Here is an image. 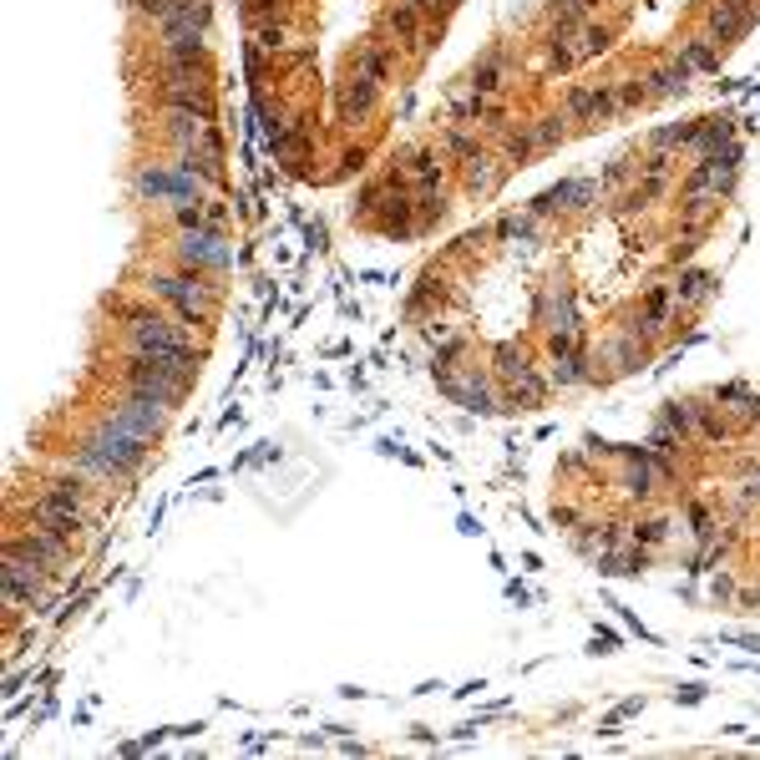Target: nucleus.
I'll use <instances>...</instances> for the list:
<instances>
[{"instance_id":"nucleus-26","label":"nucleus","mask_w":760,"mask_h":760,"mask_svg":"<svg viewBox=\"0 0 760 760\" xmlns=\"http://www.w3.org/2000/svg\"><path fill=\"white\" fill-rule=\"evenodd\" d=\"M492 234L512 249H538L543 244V218H532V213H502Z\"/></svg>"},{"instance_id":"nucleus-36","label":"nucleus","mask_w":760,"mask_h":760,"mask_svg":"<svg viewBox=\"0 0 760 760\" xmlns=\"http://www.w3.org/2000/svg\"><path fill=\"white\" fill-rule=\"evenodd\" d=\"M441 152H451L456 163H472L477 152H482V137H477L472 127H462V122H446V132H441Z\"/></svg>"},{"instance_id":"nucleus-46","label":"nucleus","mask_w":760,"mask_h":760,"mask_svg":"<svg viewBox=\"0 0 760 760\" xmlns=\"http://www.w3.org/2000/svg\"><path fill=\"white\" fill-rule=\"evenodd\" d=\"M254 46L269 51V56H279V51L289 46V21H259V26H254Z\"/></svg>"},{"instance_id":"nucleus-20","label":"nucleus","mask_w":760,"mask_h":760,"mask_svg":"<svg viewBox=\"0 0 760 760\" xmlns=\"http://www.w3.org/2000/svg\"><path fill=\"white\" fill-rule=\"evenodd\" d=\"M380 26H386V36H391L396 46H416V51H426V41H421V26H426V16L411 6V0H396V6H386V16H380Z\"/></svg>"},{"instance_id":"nucleus-44","label":"nucleus","mask_w":760,"mask_h":760,"mask_svg":"<svg viewBox=\"0 0 760 760\" xmlns=\"http://www.w3.org/2000/svg\"><path fill=\"white\" fill-rule=\"evenodd\" d=\"M695 142V122H669V127H654L649 132V147L654 152H679V147H690Z\"/></svg>"},{"instance_id":"nucleus-53","label":"nucleus","mask_w":760,"mask_h":760,"mask_svg":"<svg viewBox=\"0 0 760 760\" xmlns=\"http://www.w3.org/2000/svg\"><path fill=\"white\" fill-rule=\"evenodd\" d=\"M553 522H558L563 532H578V527H583V517H578V507H568V502H558V507H553Z\"/></svg>"},{"instance_id":"nucleus-45","label":"nucleus","mask_w":760,"mask_h":760,"mask_svg":"<svg viewBox=\"0 0 760 760\" xmlns=\"http://www.w3.org/2000/svg\"><path fill=\"white\" fill-rule=\"evenodd\" d=\"M492 365H497V370H492L497 380H517V375L532 370V360H527L522 345H497V350H492Z\"/></svg>"},{"instance_id":"nucleus-50","label":"nucleus","mask_w":760,"mask_h":760,"mask_svg":"<svg viewBox=\"0 0 760 760\" xmlns=\"http://www.w3.org/2000/svg\"><path fill=\"white\" fill-rule=\"evenodd\" d=\"M710 603H715V608H735V603H740V583H735L730 573H715V578H710Z\"/></svg>"},{"instance_id":"nucleus-15","label":"nucleus","mask_w":760,"mask_h":760,"mask_svg":"<svg viewBox=\"0 0 760 760\" xmlns=\"http://www.w3.org/2000/svg\"><path fill=\"white\" fill-rule=\"evenodd\" d=\"M411 193H436L446 188V152L441 147H411L401 158V173H396Z\"/></svg>"},{"instance_id":"nucleus-27","label":"nucleus","mask_w":760,"mask_h":760,"mask_svg":"<svg viewBox=\"0 0 760 760\" xmlns=\"http://www.w3.org/2000/svg\"><path fill=\"white\" fill-rule=\"evenodd\" d=\"M649 563H654V553H649V548H639V543H629V548H619V553L593 558V568H598L603 578H639V573H649Z\"/></svg>"},{"instance_id":"nucleus-33","label":"nucleus","mask_w":760,"mask_h":760,"mask_svg":"<svg viewBox=\"0 0 760 760\" xmlns=\"http://www.w3.org/2000/svg\"><path fill=\"white\" fill-rule=\"evenodd\" d=\"M669 532H674V522H669L664 512H649V517H634V522H629V543L659 553V548L669 543Z\"/></svg>"},{"instance_id":"nucleus-49","label":"nucleus","mask_w":760,"mask_h":760,"mask_svg":"<svg viewBox=\"0 0 760 760\" xmlns=\"http://www.w3.org/2000/svg\"><path fill=\"white\" fill-rule=\"evenodd\" d=\"M244 16H249V26H259V21H289V6H284V0H244Z\"/></svg>"},{"instance_id":"nucleus-14","label":"nucleus","mask_w":760,"mask_h":760,"mask_svg":"<svg viewBox=\"0 0 760 760\" xmlns=\"http://www.w3.org/2000/svg\"><path fill=\"white\" fill-rule=\"evenodd\" d=\"M755 0H710L705 11V26H710V41L715 46H735L750 26H755Z\"/></svg>"},{"instance_id":"nucleus-12","label":"nucleus","mask_w":760,"mask_h":760,"mask_svg":"<svg viewBox=\"0 0 760 760\" xmlns=\"http://www.w3.org/2000/svg\"><path fill=\"white\" fill-rule=\"evenodd\" d=\"M26 522L41 527V532H51V538H61V543H76L97 517H92V507H46V502L31 497L26 502Z\"/></svg>"},{"instance_id":"nucleus-52","label":"nucleus","mask_w":760,"mask_h":760,"mask_svg":"<svg viewBox=\"0 0 760 760\" xmlns=\"http://www.w3.org/2000/svg\"><path fill=\"white\" fill-rule=\"evenodd\" d=\"M629 178H634V163H629V158H619V163H608V168H603V178H598V183H603V193H608V188H624Z\"/></svg>"},{"instance_id":"nucleus-23","label":"nucleus","mask_w":760,"mask_h":760,"mask_svg":"<svg viewBox=\"0 0 760 760\" xmlns=\"http://www.w3.org/2000/svg\"><path fill=\"white\" fill-rule=\"evenodd\" d=\"M644 82H649V97H654V102H664V97H684V92H690L695 71L684 66L679 56H669V61H659V66L644 76Z\"/></svg>"},{"instance_id":"nucleus-17","label":"nucleus","mask_w":760,"mask_h":760,"mask_svg":"<svg viewBox=\"0 0 760 760\" xmlns=\"http://www.w3.org/2000/svg\"><path fill=\"white\" fill-rule=\"evenodd\" d=\"M375 107H380V82H370V76H360V71H350L345 76V87L335 92V112H340V122H370L375 117Z\"/></svg>"},{"instance_id":"nucleus-18","label":"nucleus","mask_w":760,"mask_h":760,"mask_svg":"<svg viewBox=\"0 0 760 760\" xmlns=\"http://www.w3.org/2000/svg\"><path fill=\"white\" fill-rule=\"evenodd\" d=\"M350 71L370 76V82L386 87L391 71H396V41H380V36H360L355 51H350Z\"/></svg>"},{"instance_id":"nucleus-42","label":"nucleus","mask_w":760,"mask_h":760,"mask_svg":"<svg viewBox=\"0 0 760 760\" xmlns=\"http://www.w3.org/2000/svg\"><path fill=\"white\" fill-rule=\"evenodd\" d=\"M446 213H451L446 188H436V193H416V234H431L436 223H446Z\"/></svg>"},{"instance_id":"nucleus-21","label":"nucleus","mask_w":760,"mask_h":760,"mask_svg":"<svg viewBox=\"0 0 760 760\" xmlns=\"http://www.w3.org/2000/svg\"><path fill=\"white\" fill-rule=\"evenodd\" d=\"M502 178H507V163L502 158H492V152L482 147L472 163H462V183H467V193L472 198H492L497 188H502Z\"/></svg>"},{"instance_id":"nucleus-51","label":"nucleus","mask_w":760,"mask_h":760,"mask_svg":"<svg viewBox=\"0 0 760 760\" xmlns=\"http://www.w3.org/2000/svg\"><path fill=\"white\" fill-rule=\"evenodd\" d=\"M365 163H370L365 147H340V168H335V178H355V173H365Z\"/></svg>"},{"instance_id":"nucleus-43","label":"nucleus","mask_w":760,"mask_h":760,"mask_svg":"<svg viewBox=\"0 0 760 760\" xmlns=\"http://www.w3.org/2000/svg\"><path fill=\"white\" fill-rule=\"evenodd\" d=\"M168 223H173V234H183V228H213V223H208V193L193 198V203H173V208H168Z\"/></svg>"},{"instance_id":"nucleus-4","label":"nucleus","mask_w":760,"mask_h":760,"mask_svg":"<svg viewBox=\"0 0 760 760\" xmlns=\"http://www.w3.org/2000/svg\"><path fill=\"white\" fill-rule=\"evenodd\" d=\"M168 254H173V264L203 269V274H228L239 264V249L228 239V228H183V234H173Z\"/></svg>"},{"instance_id":"nucleus-6","label":"nucleus","mask_w":760,"mask_h":760,"mask_svg":"<svg viewBox=\"0 0 760 760\" xmlns=\"http://www.w3.org/2000/svg\"><path fill=\"white\" fill-rule=\"evenodd\" d=\"M132 193H137L142 203H163V208L203 198L198 178H188L178 163H137V168H132Z\"/></svg>"},{"instance_id":"nucleus-13","label":"nucleus","mask_w":760,"mask_h":760,"mask_svg":"<svg viewBox=\"0 0 760 760\" xmlns=\"http://www.w3.org/2000/svg\"><path fill=\"white\" fill-rule=\"evenodd\" d=\"M158 107L163 112H193L203 122H218V97H213V82H158Z\"/></svg>"},{"instance_id":"nucleus-8","label":"nucleus","mask_w":760,"mask_h":760,"mask_svg":"<svg viewBox=\"0 0 760 760\" xmlns=\"http://www.w3.org/2000/svg\"><path fill=\"white\" fill-rule=\"evenodd\" d=\"M0 598H6V614H41V608H51V578L21 558H6V568H0Z\"/></svg>"},{"instance_id":"nucleus-11","label":"nucleus","mask_w":760,"mask_h":760,"mask_svg":"<svg viewBox=\"0 0 760 760\" xmlns=\"http://www.w3.org/2000/svg\"><path fill=\"white\" fill-rule=\"evenodd\" d=\"M563 112H568V122H588V127L614 122V117H619L614 82H598V87H568V92H563Z\"/></svg>"},{"instance_id":"nucleus-54","label":"nucleus","mask_w":760,"mask_h":760,"mask_svg":"<svg viewBox=\"0 0 760 760\" xmlns=\"http://www.w3.org/2000/svg\"><path fill=\"white\" fill-rule=\"evenodd\" d=\"M208 223H213V228H228V203L208 198Z\"/></svg>"},{"instance_id":"nucleus-3","label":"nucleus","mask_w":760,"mask_h":760,"mask_svg":"<svg viewBox=\"0 0 760 760\" xmlns=\"http://www.w3.org/2000/svg\"><path fill=\"white\" fill-rule=\"evenodd\" d=\"M107 315L122 330L127 350H188L193 345V325H183L173 310H163L158 299L107 294Z\"/></svg>"},{"instance_id":"nucleus-9","label":"nucleus","mask_w":760,"mask_h":760,"mask_svg":"<svg viewBox=\"0 0 760 760\" xmlns=\"http://www.w3.org/2000/svg\"><path fill=\"white\" fill-rule=\"evenodd\" d=\"M112 426H122V431H132V436H142V441H158L163 431H168V406H158L152 396H137V391H122L117 401H107V411H102Z\"/></svg>"},{"instance_id":"nucleus-40","label":"nucleus","mask_w":760,"mask_h":760,"mask_svg":"<svg viewBox=\"0 0 760 760\" xmlns=\"http://www.w3.org/2000/svg\"><path fill=\"white\" fill-rule=\"evenodd\" d=\"M659 426L674 431L679 441H695V401H664L659 406Z\"/></svg>"},{"instance_id":"nucleus-1","label":"nucleus","mask_w":760,"mask_h":760,"mask_svg":"<svg viewBox=\"0 0 760 760\" xmlns=\"http://www.w3.org/2000/svg\"><path fill=\"white\" fill-rule=\"evenodd\" d=\"M147 456H152V441L112 426L107 416H97V426L71 446V472H82L92 482H117L127 487L142 467H147Z\"/></svg>"},{"instance_id":"nucleus-55","label":"nucleus","mask_w":760,"mask_h":760,"mask_svg":"<svg viewBox=\"0 0 760 760\" xmlns=\"http://www.w3.org/2000/svg\"><path fill=\"white\" fill-rule=\"evenodd\" d=\"M284 61H289V66H310V61H315V51H310V46H294Z\"/></svg>"},{"instance_id":"nucleus-10","label":"nucleus","mask_w":760,"mask_h":760,"mask_svg":"<svg viewBox=\"0 0 760 760\" xmlns=\"http://www.w3.org/2000/svg\"><path fill=\"white\" fill-rule=\"evenodd\" d=\"M598 193H603V183H598V178H563V183H553V188H543L538 198H532V203H527V213H532V218L588 213V208L598 203Z\"/></svg>"},{"instance_id":"nucleus-16","label":"nucleus","mask_w":760,"mask_h":760,"mask_svg":"<svg viewBox=\"0 0 760 760\" xmlns=\"http://www.w3.org/2000/svg\"><path fill=\"white\" fill-rule=\"evenodd\" d=\"M674 315H679V299H674V284H654V289H644V299H639V310H634V325L629 330H639V335H664L669 325H674Z\"/></svg>"},{"instance_id":"nucleus-56","label":"nucleus","mask_w":760,"mask_h":760,"mask_svg":"<svg viewBox=\"0 0 760 760\" xmlns=\"http://www.w3.org/2000/svg\"><path fill=\"white\" fill-rule=\"evenodd\" d=\"M679 700H684V705H700V700H705V690H700V684H684Z\"/></svg>"},{"instance_id":"nucleus-37","label":"nucleus","mask_w":760,"mask_h":760,"mask_svg":"<svg viewBox=\"0 0 760 760\" xmlns=\"http://www.w3.org/2000/svg\"><path fill=\"white\" fill-rule=\"evenodd\" d=\"M497 147H502V163L507 168H522L532 152H538V142H532V127L522 122V127H507L502 137H497Z\"/></svg>"},{"instance_id":"nucleus-29","label":"nucleus","mask_w":760,"mask_h":760,"mask_svg":"<svg viewBox=\"0 0 760 760\" xmlns=\"http://www.w3.org/2000/svg\"><path fill=\"white\" fill-rule=\"evenodd\" d=\"M593 11H598V0H548L543 6L548 31H563V36H573L583 21H593Z\"/></svg>"},{"instance_id":"nucleus-30","label":"nucleus","mask_w":760,"mask_h":760,"mask_svg":"<svg viewBox=\"0 0 760 760\" xmlns=\"http://www.w3.org/2000/svg\"><path fill=\"white\" fill-rule=\"evenodd\" d=\"M674 299H679V310H705V304L715 299V279H710L705 269H679Z\"/></svg>"},{"instance_id":"nucleus-7","label":"nucleus","mask_w":760,"mask_h":760,"mask_svg":"<svg viewBox=\"0 0 760 760\" xmlns=\"http://www.w3.org/2000/svg\"><path fill=\"white\" fill-rule=\"evenodd\" d=\"M6 558H21V563H31L36 573H46L56 583L66 573V563H71V543L51 538V532H41V527H11L6 532Z\"/></svg>"},{"instance_id":"nucleus-31","label":"nucleus","mask_w":760,"mask_h":760,"mask_svg":"<svg viewBox=\"0 0 760 760\" xmlns=\"http://www.w3.org/2000/svg\"><path fill=\"white\" fill-rule=\"evenodd\" d=\"M735 436V426H730V416H725V406L715 401H695V441H710V446H725Z\"/></svg>"},{"instance_id":"nucleus-41","label":"nucleus","mask_w":760,"mask_h":760,"mask_svg":"<svg viewBox=\"0 0 760 760\" xmlns=\"http://www.w3.org/2000/svg\"><path fill=\"white\" fill-rule=\"evenodd\" d=\"M684 517H690V538H695V548H705V543H715V532H720V522H715V512L700 502V497H684Z\"/></svg>"},{"instance_id":"nucleus-19","label":"nucleus","mask_w":760,"mask_h":760,"mask_svg":"<svg viewBox=\"0 0 760 760\" xmlns=\"http://www.w3.org/2000/svg\"><path fill=\"white\" fill-rule=\"evenodd\" d=\"M603 360L614 365L619 375H629V370H644V365L654 360V345H649V335H639V330H629V325H624L614 340L603 345Z\"/></svg>"},{"instance_id":"nucleus-35","label":"nucleus","mask_w":760,"mask_h":760,"mask_svg":"<svg viewBox=\"0 0 760 760\" xmlns=\"http://www.w3.org/2000/svg\"><path fill=\"white\" fill-rule=\"evenodd\" d=\"M548 380H553V391H568V386H583V380H593V360H588V350H578V355H568V360H553Z\"/></svg>"},{"instance_id":"nucleus-22","label":"nucleus","mask_w":760,"mask_h":760,"mask_svg":"<svg viewBox=\"0 0 760 760\" xmlns=\"http://www.w3.org/2000/svg\"><path fill=\"white\" fill-rule=\"evenodd\" d=\"M208 16H213L208 0H178V11L158 26V41H168V36H208Z\"/></svg>"},{"instance_id":"nucleus-32","label":"nucleus","mask_w":760,"mask_h":760,"mask_svg":"<svg viewBox=\"0 0 760 760\" xmlns=\"http://www.w3.org/2000/svg\"><path fill=\"white\" fill-rule=\"evenodd\" d=\"M203 132H208L203 117H193V112H163V137H168L173 152H178V147H198Z\"/></svg>"},{"instance_id":"nucleus-25","label":"nucleus","mask_w":760,"mask_h":760,"mask_svg":"<svg viewBox=\"0 0 760 760\" xmlns=\"http://www.w3.org/2000/svg\"><path fill=\"white\" fill-rule=\"evenodd\" d=\"M725 147H735V122H730V117H720V112L700 117V122H695V142H690V152H695V158H710V152H725Z\"/></svg>"},{"instance_id":"nucleus-38","label":"nucleus","mask_w":760,"mask_h":760,"mask_svg":"<svg viewBox=\"0 0 760 760\" xmlns=\"http://www.w3.org/2000/svg\"><path fill=\"white\" fill-rule=\"evenodd\" d=\"M573 36H578V46H573L578 61H593V56H603L608 46H614V26H603V21H583Z\"/></svg>"},{"instance_id":"nucleus-2","label":"nucleus","mask_w":760,"mask_h":760,"mask_svg":"<svg viewBox=\"0 0 760 760\" xmlns=\"http://www.w3.org/2000/svg\"><path fill=\"white\" fill-rule=\"evenodd\" d=\"M223 274H203V269H142L137 274V289L147 299H158L163 310H173L183 325H198V330H213V315L223 304Z\"/></svg>"},{"instance_id":"nucleus-28","label":"nucleus","mask_w":760,"mask_h":760,"mask_svg":"<svg viewBox=\"0 0 760 760\" xmlns=\"http://www.w3.org/2000/svg\"><path fill=\"white\" fill-rule=\"evenodd\" d=\"M492 112H497V102H492V97H482V92H472L467 82L451 92V107H446V117H451V122H462V127H477V122H487Z\"/></svg>"},{"instance_id":"nucleus-48","label":"nucleus","mask_w":760,"mask_h":760,"mask_svg":"<svg viewBox=\"0 0 760 760\" xmlns=\"http://www.w3.org/2000/svg\"><path fill=\"white\" fill-rule=\"evenodd\" d=\"M122 6L132 11V16H142V21H152V26H163L173 11H178V0H122Z\"/></svg>"},{"instance_id":"nucleus-24","label":"nucleus","mask_w":760,"mask_h":760,"mask_svg":"<svg viewBox=\"0 0 760 760\" xmlns=\"http://www.w3.org/2000/svg\"><path fill=\"white\" fill-rule=\"evenodd\" d=\"M507 71H512L507 51H502V46H492V51L467 71V87H472V92H482V97H497V92L507 87Z\"/></svg>"},{"instance_id":"nucleus-34","label":"nucleus","mask_w":760,"mask_h":760,"mask_svg":"<svg viewBox=\"0 0 760 760\" xmlns=\"http://www.w3.org/2000/svg\"><path fill=\"white\" fill-rule=\"evenodd\" d=\"M679 61L690 66L695 76H710V71H720V46L710 41V36H690L679 46Z\"/></svg>"},{"instance_id":"nucleus-47","label":"nucleus","mask_w":760,"mask_h":760,"mask_svg":"<svg viewBox=\"0 0 760 760\" xmlns=\"http://www.w3.org/2000/svg\"><path fill=\"white\" fill-rule=\"evenodd\" d=\"M614 97H619V112H634V107L654 102V97H649V82H644V76H629V82H614Z\"/></svg>"},{"instance_id":"nucleus-39","label":"nucleus","mask_w":760,"mask_h":760,"mask_svg":"<svg viewBox=\"0 0 760 760\" xmlns=\"http://www.w3.org/2000/svg\"><path fill=\"white\" fill-rule=\"evenodd\" d=\"M532 127V142H538V152H553L568 142V112H543L538 122H527Z\"/></svg>"},{"instance_id":"nucleus-5","label":"nucleus","mask_w":760,"mask_h":760,"mask_svg":"<svg viewBox=\"0 0 760 760\" xmlns=\"http://www.w3.org/2000/svg\"><path fill=\"white\" fill-rule=\"evenodd\" d=\"M431 380H436V391L451 401V406H462L472 416H497V375L467 365V370H456V365H431Z\"/></svg>"}]
</instances>
